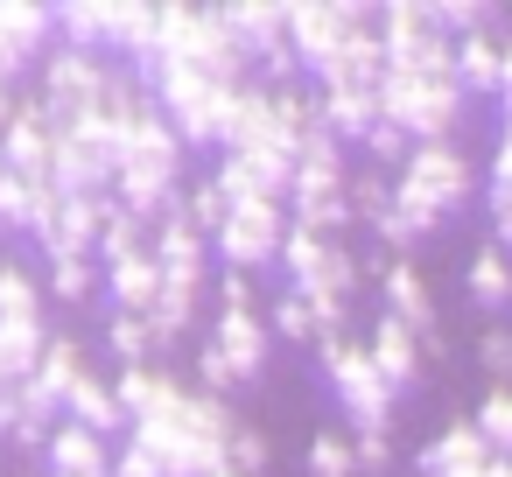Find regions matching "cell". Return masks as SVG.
Here are the masks:
<instances>
[{
  "label": "cell",
  "mask_w": 512,
  "mask_h": 477,
  "mask_svg": "<svg viewBox=\"0 0 512 477\" xmlns=\"http://www.w3.org/2000/svg\"><path fill=\"white\" fill-rule=\"evenodd\" d=\"M113 50L148 78L155 71V50H162V8L155 0H120V22H113Z\"/></svg>",
  "instance_id": "e0dca14e"
},
{
  "label": "cell",
  "mask_w": 512,
  "mask_h": 477,
  "mask_svg": "<svg viewBox=\"0 0 512 477\" xmlns=\"http://www.w3.org/2000/svg\"><path fill=\"white\" fill-rule=\"evenodd\" d=\"M344 204H351V218L379 225V218L393 211V183H386V176H351V183H344Z\"/></svg>",
  "instance_id": "836d02e7"
},
{
  "label": "cell",
  "mask_w": 512,
  "mask_h": 477,
  "mask_svg": "<svg viewBox=\"0 0 512 477\" xmlns=\"http://www.w3.org/2000/svg\"><path fill=\"white\" fill-rule=\"evenodd\" d=\"M358 148H365V155H372V162H393V169H400V162H407V148H414V141H407V134H400V127H393V120H372V127H365V134H358Z\"/></svg>",
  "instance_id": "74e56055"
},
{
  "label": "cell",
  "mask_w": 512,
  "mask_h": 477,
  "mask_svg": "<svg viewBox=\"0 0 512 477\" xmlns=\"http://www.w3.org/2000/svg\"><path fill=\"white\" fill-rule=\"evenodd\" d=\"M274 337H288V344H316L323 330H316V309L302 302V288H288L281 302H274Z\"/></svg>",
  "instance_id": "d590c367"
},
{
  "label": "cell",
  "mask_w": 512,
  "mask_h": 477,
  "mask_svg": "<svg viewBox=\"0 0 512 477\" xmlns=\"http://www.w3.org/2000/svg\"><path fill=\"white\" fill-rule=\"evenodd\" d=\"M477 358H484V365H491V372L505 379V372H512V330H484V344H477Z\"/></svg>",
  "instance_id": "ee69618b"
},
{
  "label": "cell",
  "mask_w": 512,
  "mask_h": 477,
  "mask_svg": "<svg viewBox=\"0 0 512 477\" xmlns=\"http://www.w3.org/2000/svg\"><path fill=\"white\" fill-rule=\"evenodd\" d=\"M43 344H50V330H43V323H0V372H8V386L36 379Z\"/></svg>",
  "instance_id": "484cf974"
},
{
  "label": "cell",
  "mask_w": 512,
  "mask_h": 477,
  "mask_svg": "<svg viewBox=\"0 0 512 477\" xmlns=\"http://www.w3.org/2000/svg\"><path fill=\"white\" fill-rule=\"evenodd\" d=\"M316 113H323V127H330L337 141H358V134L379 120V92H365V85H323V92H316Z\"/></svg>",
  "instance_id": "ffe728a7"
},
{
  "label": "cell",
  "mask_w": 512,
  "mask_h": 477,
  "mask_svg": "<svg viewBox=\"0 0 512 477\" xmlns=\"http://www.w3.org/2000/svg\"><path fill=\"white\" fill-rule=\"evenodd\" d=\"M106 295L120 302V316H148L155 295H162V267H155V253L141 246V253H127V260H106Z\"/></svg>",
  "instance_id": "4fadbf2b"
},
{
  "label": "cell",
  "mask_w": 512,
  "mask_h": 477,
  "mask_svg": "<svg viewBox=\"0 0 512 477\" xmlns=\"http://www.w3.org/2000/svg\"><path fill=\"white\" fill-rule=\"evenodd\" d=\"M50 141H57V120L43 99H15L8 127H0V162H8L15 176H36L50 183Z\"/></svg>",
  "instance_id": "52a82bcc"
},
{
  "label": "cell",
  "mask_w": 512,
  "mask_h": 477,
  "mask_svg": "<svg viewBox=\"0 0 512 477\" xmlns=\"http://www.w3.org/2000/svg\"><path fill=\"white\" fill-rule=\"evenodd\" d=\"M225 463H232L239 477L267 470V435H260V428H232V442H225Z\"/></svg>",
  "instance_id": "f35d334b"
},
{
  "label": "cell",
  "mask_w": 512,
  "mask_h": 477,
  "mask_svg": "<svg viewBox=\"0 0 512 477\" xmlns=\"http://www.w3.org/2000/svg\"><path fill=\"white\" fill-rule=\"evenodd\" d=\"M113 204L127 211V218H169L176 211V169H162V162H141V155H120L113 162Z\"/></svg>",
  "instance_id": "ba28073f"
},
{
  "label": "cell",
  "mask_w": 512,
  "mask_h": 477,
  "mask_svg": "<svg viewBox=\"0 0 512 477\" xmlns=\"http://www.w3.org/2000/svg\"><path fill=\"white\" fill-rule=\"evenodd\" d=\"M358 22H372V8H344V0H288V50H295V64L316 78L351 43Z\"/></svg>",
  "instance_id": "277c9868"
},
{
  "label": "cell",
  "mask_w": 512,
  "mask_h": 477,
  "mask_svg": "<svg viewBox=\"0 0 512 477\" xmlns=\"http://www.w3.org/2000/svg\"><path fill=\"white\" fill-rule=\"evenodd\" d=\"M365 351H372V365H379V379H386L393 393L421 379V337H414L407 323H393V316H386V323L372 330V344H365Z\"/></svg>",
  "instance_id": "d6986e66"
},
{
  "label": "cell",
  "mask_w": 512,
  "mask_h": 477,
  "mask_svg": "<svg viewBox=\"0 0 512 477\" xmlns=\"http://www.w3.org/2000/svg\"><path fill=\"white\" fill-rule=\"evenodd\" d=\"M113 22H120V0H57V43L64 50H113Z\"/></svg>",
  "instance_id": "8fae6325"
},
{
  "label": "cell",
  "mask_w": 512,
  "mask_h": 477,
  "mask_svg": "<svg viewBox=\"0 0 512 477\" xmlns=\"http://www.w3.org/2000/svg\"><path fill=\"white\" fill-rule=\"evenodd\" d=\"M106 78H113V64L106 57H92V50H50L43 57V106H50V120L64 127V120H78L85 106H99V92H106Z\"/></svg>",
  "instance_id": "5b68a950"
},
{
  "label": "cell",
  "mask_w": 512,
  "mask_h": 477,
  "mask_svg": "<svg viewBox=\"0 0 512 477\" xmlns=\"http://www.w3.org/2000/svg\"><path fill=\"white\" fill-rule=\"evenodd\" d=\"M218 302H225V309H253V288H246V274H232V267H225V281H218Z\"/></svg>",
  "instance_id": "f6af8a7d"
},
{
  "label": "cell",
  "mask_w": 512,
  "mask_h": 477,
  "mask_svg": "<svg viewBox=\"0 0 512 477\" xmlns=\"http://www.w3.org/2000/svg\"><path fill=\"white\" fill-rule=\"evenodd\" d=\"M491 225H498V246L512 253V197H491Z\"/></svg>",
  "instance_id": "bcb514c9"
},
{
  "label": "cell",
  "mask_w": 512,
  "mask_h": 477,
  "mask_svg": "<svg viewBox=\"0 0 512 477\" xmlns=\"http://www.w3.org/2000/svg\"><path fill=\"white\" fill-rule=\"evenodd\" d=\"M43 190L50 183H36V176H0V225L8 232H36V204H43Z\"/></svg>",
  "instance_id": "f1b7e54d"
},
{
  "label": "cell",
  "mask_w": 512,
  "mask_h": 477,
  "mask_svg": "<svg viewBox=\"0 0 512 477\" xmlns=\"http://www.w3.org/2000/svg\"><path fill=\"white\" fill-rule=\"evenodd\" d=\"M176 211H183V218H190V225H197V232L211 239V232L225 225V211H232V197L218 190V176H204V183H190V190L176 197Z\"/></svg>",
  "instance_id": "f546056e"
},
{
  "label": "cell",
  "mask_w": 512,
  "mask_h": 477,
  "mask_svg": "<svg viewBox=\"0 0 512 477\" xmlns=\"http://www.w3.org/2000/svg\"><path fill=\"white\" fill-rule=\"evenodd\" d=\"M498 71H505V43L484 29V36H456V85L463 99L470 92H498Z\"/></svg>",
  "instance_id": "cb8c5ba5"
},
{
  "label": "cell",
  "mask_w": 512,
  "mask_h": 477,
  "mask_svg": "<svg viewBox=\"0 0 512 477\" xmlns=\"http://www.w3.org/2000/svg\"><path fill=\"white\" fill-rule=\"evenodd\" d=\"M470 190H477V169H470L463 148H449V141L407 148V162H400V176H393V218L421 239V232H435L449 211H463Z\"/></svg>",
  "instance_id": "6da1fadb"
},
{
  "label": "cell",
  "mask_w": 512,
  "mask_h": 477,
  "mask_svg": "<svg viewBox=\"0 0 512 477\" xmlns=\"http://www.w3.org/2000/svg\"><path fill=\"white\" fill-rule=\"evenodd\" d=\"M316 351H323V372H330V393L344 400V414H351V435H386L393 428V386L379 379V365H372V351L365 344H351L344 330L337 337H316Z\"/></svg>",
  "instance_id": "3957f363"
},
{
  "label": "cell",
  "mask_w": 512,
  "mask_h": 477,
  "mask_svg": "<svg viewBox=\"0 0 512 477\" xmlns=\"http://www.w3.org/2000/svg\"><path fill=\"white\" fill-rule=\"evenodd\" d=\"M0 36L36 64V57L57 50V8L50 0H0Z\"/></svg>",
  "instance_id": "2e32d148"
},
{
  "label": "cell",
  "mask_w": 512,
  "mask_h": 477,
  "mask_svg": "<svg viewBox=\"0 0 512 477\" xmlns=\"http://www.w3.org/2000/svg\"><path fill=\"white\" fill-rule=\"evenodd\" d=\"M0 323H43V281L15 260H0Z\"/></svg>",
  "instance_id": "4316f807"
},
{
  "label": "cell",
  "mask_w": 512,
  "mask_h": 477,
  "mask_svg": "<svg viewBox=\"0 0 512 477\" xmlns=\"http://www.w3.org/2000/svg\"><path fill=\"white\" fill-rule=\"evenodd\" d=\"M92 365H85V351H78V337H50L43 344V358H36V386L64 407V393H71V379H85Z\"/></svg>",
  "instance_id": "d4e9b609"
},
{
  "label": "cell",
  "mask_w": 512,
  "mask_h": 477,
  "mask_svg": "<svg viewBox=\"0 0 512 477\" xmlns=\"http://www.w3.org/2000/svg\"><path fill=\"white\" fill-rule=\"evenodd\" d=\"M43 456H50V477H113V442L78 421H57Z\"/></svg>",
  "instance_id": "9c48e42d"
},
{
  "label": "cell",
  "mask_w": 512,
  "mask_h": 477,
  "mask_svg": "<svg viewBox=\"0 0 512 477\" xmlns=\"http://www.w3.org/2000/svg\"><path fill=\"white\" fill-rule=\"evenodd\" d=\"M463 288H470L477 309H512V253H505L498 239L477 246V260L463 267Z\"/></svg>",
  "instance_id": "603a6c76"
},
{
  "label": "cell",
  "mask_w": 512,
  "mask_h": 477,
  "mask_svg": "<svg viewBox=\"0 0 512 477\" xmlns=\"http://www.w3.org/2000/svg\"><path fill=\"white\" fill-rule=\"evenodd\" d=\"M113 400H120V414H127V428H134V421H148V414L176 407V400H183V379H176V372H162V365H120Z\"/></svg>",
  "instance_id": "30bf717a"
},
{
  "label": "cell",
  "mask_w": 512,
  "mask_h": 477,
  "mask_svg": "<svg viewBox=\"0 0 512 477\" xmlns=\"http://www.w3.org/2000/svg\"><path fill=\"white\" fill-rule=\"evenodd\" d=\"M379 120H393L414 148H435L456 134L463 120V85L456 78H407V71H386L379 78Z\"/></svg>",
  "instance_id": "7a4b0ae2"
},
{
  "label": "cell",
  "mask_w": 512,
  "mask_h": 477,
  "mask_svg": "<svg viewBox=\"0 0 512 477\" xmlns=\"http://www.w3.org/2000/svg\"><path fill=\"white\" fill-rule=\"evenodd\" d=\"M309 477H358V456H351V435H337V428H323V435L309 442Z\"/></svg>",
  "instance_id": "d6a6232c"
},
{
  "label": "cell",
  "mask_w": 512,
  "mask_h": 477,
  "mask_svg": "<svg viewBox=\"0 0 512 477\" xmlns=\"http://www.w3.org/2000/svg\"><path fill=\"white\" fill-rule=\"evenodd\" d=\"M225 22H232V36L246 43L253 64L288 50V0H239V8H225Z\"/></svg>",
  "instance_id": "7c38bea8"
},
{
  "label": "cell",
  "mask_w": 512,
  "mask_h": 477,
  "mask_svg": "<svg viewBox=\"0 0 512 477\" xmlns=\"http://www.w3.org/2000/svg\"><path fill=\"white\" fill-rule=\"evenodd\" d=\"M141 246H148V232H141V218H127V211L113 204V218L99 225V253H106V260H127V253H141Z\"/></svg>",
  "instance_id": "8d00e7d4"
},
{
  "label": "cell",
  "mask_w": 512,
  "mask_h": 477,
  "mask_svg": "<svg viewBox=\"0 0 512 477\" xmlns=\"http://www.w3.org/2000/svg\"><path fill=\"white\" fill-rule=\"evenodd\" d=\"M64 421H78V428H92V435H106V442L127 428V414H120L113 386H106V379H92V372H85V379H71V393H64Z\"/></svg>",
  "instance_id": "44dd1931"
},
{
  "label": "cell",
  "mask_w": 512,
  "mask_h": 477,
  "mask_svg": "<svg viewBox=\"0 0 512 477\" xmlns=\"http://www.w3.org/2000/svg\"><path fill=\"white\" fill-rule=\"evenodd\" d=\"M22 428V407H15V386L8 393H0V435H15Z\"/></svg>",
  "instance_id": "7dc6e473"
},
{
  "label": "cell",
  "mask_w": 512,
  "mask_h": 477,
  "mask_svg": "<svg viewBox=\"0 0 512 477\" xmlns=\"http://www.w3.org/2000/svg\"><path fill=\"white\" fill-rule=\"evenodd\" d=\"M113 477H162V463L141 442H127V449H113Z\"/></svg>",
  "instance_id": "b9f144b4"
},
{
  "label": "cell",
  "mask_w": 512,
  "mask_h": 477,
  "mask_svg": "<svg viewBox=\"0 0 512 477\" xmlns=\"http://www.w3.org/2000/svg\"><path fill=\"white\" fill-rule=\"evenodd\" d=\"M197 372H204V393H218V400H225V386H239V372H232V358H225L218 344L197 351Z\"/></svg>",
  "instance_id": "ab89813d"
},
{
  "label": "cell",
  "mask_w": 512,
  "mask_h": 477,
  "mask_svg": "<svg viewBox=\"0 0 512 477\" xmlns=\"http://www.w3.org/2000/svg\"><path fill=\"white\" fill-rule=\"evenodd\" d=\"M470 428L484 435V449H491V456H512V386H491Z\"/></svg>",
  "instance_id": "4dcf8cb0"
},
{
  "label": "cell",
  "mask_w": 512,
  "mask_h": 477,
  "mask_svg": "<svg viewBox=\"0 0 512 477\" xmlns=\"http://www.w3.org/2000/svg\"><path fill=\"white\" fill-rule=\"evenodd\" d=\"M92 288H99V274H92V260H85V253L50 260V295H57V302H85Z\"/></svg>",
  "instance_id": "e575fe53"
},
{
  "label": "cell",
  "mask_w": 512,
  "mask_h": 477,
  "mask_svg": "<svg viewBox=\"0 0 512 477\" xmlns=\"http://www.w3.org/2000/svg\"><path fill=\"white\" fill-rule=\"evenodd\" d=\"M183 421H190L197 435H211V442H232V428H239V421H232V407H225L218 393H204V386H197V393H183Z\"/></svg>",
  "instance_id": "1f68e13d"
},
{
  "label": "cell",
  "mask_w": 512,
  "mask_h": 477,
  "mask_svg": "<svg viewBox=\"0 0 512 477\" xmlns=\"http://www.w3.org/2000/svg\"><path fill=\"white\" fill-rule=\"evenodd\" d=\"M281 232H288V211L281 204H232L225 225L211 232V246L225 253L232 274H253V267H267L281 253Z\"/></svg>",
  "instance_id": "8992f818"
},
{
  "label": "cell",
  "mask_w": 512,
  "mask_h": 477,
  "mask_svg": "<svg viewBox=\"0 0 512 477\" xmlns=\"http://www.w3.org/2000/svg\"><path fill=\"white\" fill-rule=\"evenodd\" d=\"M379 295H386V316H393V323H407L414 337H435V302H428V281H421L407 260H393V267L379 274Z\"/></svg>",
  "instance_id": "5bb4252c"
},
{
  "label": "cell",
  "mask_w": 512,
  "mask_h": 477,
  "mask_svg": "<svg viewBox=\"0 0 512 477\" xmlns=\"http://www.w3.org/2000/svg\"><path fill=\"white\" fill-rule=\"evenodd\" d=\"M211 344L232 358V372H239V379H253V372L267 365V323H260L253 309H218V330H211Z\"/></svg>",
  "instance_id": "ac0fdd59"
},
{
  "label": "cell",
  "mask_w": 512,
  "mask_h": 477,
  "mask_svg": "<svg viewBox=\"0 0 512 477\" xmlns=\"http://www.w3.org/2000/svg\"><path fill=\"white\" fill-rule=\"evenodd\" d=\"M106 351H113L120 365H155V358H162L148 316H120V309H113V323H106Z\"/></svg>",
  "instance_id": "83f0119b"
},
{
  "label": "cell",
  "mask_w": 512,
  "mask_h": 477,
  "mask_svg": "<svg viewBox=\"0 0 512 477\" xmlns=\"http://www.w3.org/2000/svg\"><path fill=\"white\" fill-rule=\"evenodd\" d=\"M218 477H239V470H232V463H225V470H218Z\"/></svg>",
  "instance_id": "c3c4849f"
},
{
  "label": "cell",
  "mask_w": 512,
  "mask_h": 477,
  "mask_svg": "<svg viewBox=\"0 0 512 477\" xmlns=\"http://www.w3.org/2000/svg\"><path fill=\"white\" fill-rule=\"evenodd\" d=\"M491 197H512V113H505V134H498V155H491Z\"/></svg>",
  "instance_id": "7bdbcfd3"
},
{
  "label": "cell",
  "mask_w": 512,
  "mask_h": 477,
  "mask_svg": "<svg viewBox=\"0 0 512 477\" xmlns=\"http://www.w3.org/2000/svg\"><path fill=\"white\" fill-rule=\"evenodd\" d=\"M148 253H155V267H183V274H204V253H211V239L183 218V211H169L162 225H155V239H148Z\"/></svg>",
  "instance_id": "7402d4cb"
},
{
  "label": "cell",
  "mask_w": 512,
  "mask_h": 477,
  "mask_svg": "<svg viewBox=\"0 0 512 477\" xmlns=\"http://www.w3.org/2000/svg\"><path fill=\"white\" fill-rule=\"evenodd\" d=\"M414 463H421V477H463V470H484V463H491V449H484V435H477L470 421H449V428H442Z\"/></svg>",
  "instance_id": "9a60e30c"
},
{
  "label": "cell",
  "mask_w": 512,
  "mask_h": 477,
  "mask_svg": "<svg viewBox=\"0 0 512 477\" xmlns=\"http://www.w3.org/2000/svg\"><path fill=\"white\" fill-rule=\"evenodd\" d=\"M351 456H358V470H393V435H351Z\"/></svg>",
  "instance_id": "60d3db41"
}]
</instances>
